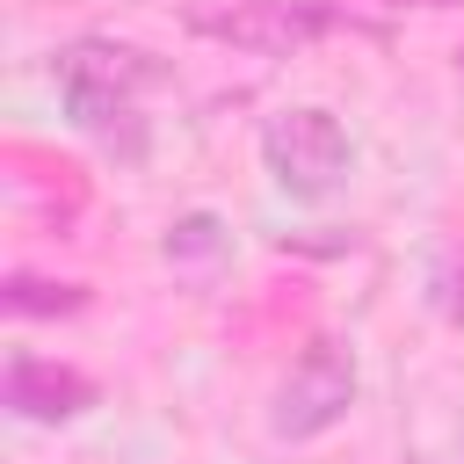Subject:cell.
Wrapping results in <instances>:
<instances>
[{
  "label": "cell",
  "mask_w": 464,
  "mask_h": 464,
  "mask_svg": "<svg viewBox=\"0 0 464 464\" xmlns=\"http://www.w3.org/2000/svg\"><path fill=\"white\" fill-rule=\"evenodd\" d=\"M152 80H160L152 51L116 44V36H72L58 51V109H65V123L102 130V138H116V123L138 116Z\"/></svg>",
  "instance_id": "obj_1"
},
{
  "label": "cell",
  "mask_w": 464,
  "mask_h": 464,
  "mask_svg": "<svg viewBox=\"0 0 464 464\" xmlns=\"http://www.w3.org/2000/svg\"><path fill=\"white\" fill-rule=\"evenodd\" d=\"M355 384H362V370H355V348L348 341H304L297 348V362L276 377V392H268V435L276 442H319L326 428H341L348 420V406H355Z\"/></svg>",
  "instance_id": "obj_2"
},
{
  "label": "cell",
  "mask_w": 464,
  "mask_h": 464,
  "mask_svg": "<svg viewBox=\"0 0 464 464\" xmlns=\"http://www.w3.org/2000/svg\"><path fill=\"white\" fill-rule=\"evenodd\" d=\"M261 167H268V181H276L283 196L319 203V196H334V188L348 181L355 145H348V130H341L334 109L297 102V109L268 116V130H261Z\"/></svg>",
  "instance_id": "obj_3"
},
{
  "label": "cell",
  "mask_w": 464,
  "mask_h": 464,
  "mask_svg": "<svg viewBox=\"0 0 464 464\" xmlns=\"http://www.w3.org/2000/svg\"><path fill=\"white\" fill-rule=\"evenodd\" d=\"M181 22L196 36L232 44V51H254V58H297L304 44L334 36L348 14L341 7H319V0H188Z\"/></svg>",
  "instance_id": "obj_4"
},
{
  "label": "cell",
  "mask_w": 464,
  "mask_h": 464,
  "mask_svg": "<svg viewBox=\"0 0 464 464\" xmlns=\"http://www.w3.org/2000/svg\"><path fill=\"white\" fill-rule=\"evenodd\" d=\"M7 413L14 420H36V428H65V420H80L87 406H94V377L87 370H72V362H58V355H7Z\"/></svg>",
  "instance_id": "obj_5"
},
{
  "label": "cell",
  "mask_w": 464,
  "mask_h": 464,
  "mask_svg": "<svg viewBox=\"0 0 464 464\" xmlns=\"http://www.w3.org/2000/svg\"><path fill=\"white\" fill-rule=\"evenodd\" d=\"M0 304L14 312V319H72V312H87V283H51V276H7L0 283Z\"/></svg>",
  "instance_id": "obj_6"
},
{
  "label": "cell",
  "mask_w": 464,
  "mask_h": 464,
  "mask_svg": "<svg viewBox=\"0 0 464 464\" xmlns=\"http://www.w3.org/2000/svg\"><path fill=\"white\" fill-rule=\"evenodd\" d=\"M428 312L442 326H464V232L442 239L435 261H428Z\"/></svg>",
  "instance_id": "obj_7"
},
{
  "label": "cell",
  "mask_w": 464,
  "mask_h": 464,
  "mask_svg": "<svg viewBox=\"0 0 464 464\" xmlns=\"http://www.w3.org/2000/svg\"><path fill=\"white\" fill-rule=\"evenodd\" d=\"M188 254H225V239H218V218H181L174 232H167V261H188Z\"/></svg>",
  "instance_id": "obj_8"
},
{
  "label": "cell",
  "mask_w": 464,
  "mask_h": 464,
  "mask_svg": "<svg viewBox=\"0 0 464 464\" xmlns=\"http://www.w3.org/2000/svg\"><path fill=\"white\" fill-rule=\"evenodd\" d=\"M457 72H464V51H457Z\"/></svg>",
  "instance_id": "obj_9"
}]
</instances>
